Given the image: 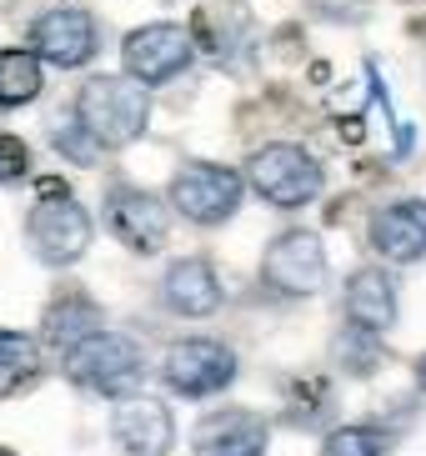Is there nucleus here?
<instances>
[{"mask_svg": "<svg viewBox=\"0 0 426 456\" xmlns=\"http://www.w3.org/2000/svg\"><path fill=\"white\" fill-rule=\"evenodd\" d=\"M0 456H11V452H0Z\"/></svg>", "mask_w": 426, "mask_h": 456, "instance_id": "nucleus-23", "label": "nucleus"}, {"mask_svg": "<svg viewBox=\"0 0 426 456\" xmlns=\"http://www.w3.org/2000/svg\"><path fill=\"white\" fill-rule=\"evenodd\" d=\"M40 376V346L26 331H0V396L30 387Z\"/></svg>", "mask_w": 426, "mask_h": 456, "instance_id": "nucleus-17", "label": "nucleus"}, {"mask_svg": "<svg viewBox=\"0 0 426 456\" xmlns=\"http://www.w3.org/2000/svg\"><path fill=\"white\" fill-rule=\"evenodd\" d=\"M120 61H126V76H135L141 86H160L191 66V36L181 26H171V20L141 26L126 36Z\"/></svg>", "mask_w": 426, "mask_h": 456, "instance_id": "nucleus-8", "label": "nucleus"}, {"mask_svg": "<svg viewBox=\"0 0 426 456\" xmlns=\"http://www.w3.org/2000/svg\"><path fill=\"white\" fill-rule=\"evenodd\" d=\"M61 362H66L70 381L95 391V396H126V391H135L141 376H146V351L135 346L131 336L106 331V326L91 331L86 341H76Z\"/></svg>", "mask_w": 426, "mask_h": 456, "instance_id": "nucleus-2", "label": "nucleus"}, {"mask_svg": "<svg viewBox=\"0 0 426 456\" xmlns=\"http://www.w3.org/2000/svg\"><path fill=\"white\" fill-rule=\"evenodd\" d=\"M372 251L381 261H416L426 256V201H397L372 216Z\"/></svg>", "mask_w": 426, "mask_h": 456, "instance_id": "nucleus-14", "label": "nucleus"}, {"mask_svg": "<svg viewBox=\"0 0 426 456\" xmlns=\"http://www.w3.org/2000/svg\"><path fill=\"white\" fill-rule=\"evenodd\" d=\"M55 146L66 151L70 161H95V151H101V146L91 141V131H86V126H80L76 116H70L66 126H55Z\"/></svg>", "mask_w": 426, "mask_h": 456, "instance_id": "nucleus-21", "label": "nucleus"}, {"mask_svg": "<svg viewBox=\"0 0 426 456\" xmlns=\"http://www.w3.org/2000/svg\"><path fill=\"white\" fill-rule=\"evenodd\" d=\"M111 436L126 456H166L171 452V411L156 396H126L111 416Z\"/></svg>", "mask_w": 426, "mask_h": 456, "instance_id": "nucleus-12", "label": "nucleus"}, {"mask_svg": "<svg viewBox=\"0 0 426 456\" xmlns=\"http://www.w3.org/2000/svg\"><path fill=\"white\" fill-rule=\"evenodd\" d=\"M106 221L135 256H156L171 236V211L141 186H116L106 196Z\"/></svg>", "mask_w": 426, "mask_h": 456, "instance_id": "nucleus-10", "label": "nucleus"}, {"mask_svg": "<svg viewBox=\"0 0 426 456\" xmlns=\"http://www.w3.org/2000/svg\"><path fill=\"white\" fill-rule=\"evenodd\" d=\"M271 431L266 421L246 406H226V411L201 416L196 436H191V452L196 456H266Z\"/></svg>", "mask_w": 426, "mask_h": 456, "instance_id": "nucleus-11", "label": "nucleus"}, {"mask_svg": "<svg viewBox=\"0 0 426 456\" xmlns=\"http://www.w3.org/2000/svg\"><path fill=\"white\" fill-rule=\"evenodd\" d=\"M30 175V151L20 135H5L0 131V186H11V181H26Z\"/></svg>", "mask_w": 426, "mask_h": 456, "instance_id": "nucleus-20", "label": "nucleus"}, {"mask_svg": "<svg viewBox=\"0 0 426 456\" xmlns=\"http://www.w3.org/2000/svg\"><path fill=\"white\" fill-rule=\"evenodd\" d=\"M101 326H106V322H101V306L86 301L80 291H66L51 311H45V341H51L61 356H66L76 341H86L91 331H101Z\"/></svg>", "mask_w": 426, "mask_h": 456, "instance_id": "nucleus-16", "label": "nucleus"}, {"mask_svg": "<svg viewBox=\"0 0 426 456\" xmlns=\"http://www.w3.org/2000/svg\"><path fill=\"white\" fill-rule=\"evenodd\" d=\"M40 95V55L36 51H0V110L26 106Z\"/></svg>", "mask_w": 426, "mask_h": 456, "instance_id": "nucleus-18", "label": "nucleus"}, {"mask_svg": "<svg viewBox=\"0 0 426 456\" xmlns=\"http://www.w3.org/2000/svg\"><path fill=\"white\" fill-rule=\"evenodd\" d=\"M45 201H36L30 211V246L45 266H76L80 256L91 251L95 221L80 201H70L61 181H45Z\"/></svg>", "mask_w": 426, "mask_h": 456, "instance_id": "nucleus-3", "label": "nucleus"}, {"mask_svg": "<svg viewBox=\"0 0 426 456\" xmlns=\"http://www.w3.org/2000/svg\"><path fill=\"white\" fill-rule=\"evenodd\" d=\"M95 45H101V30H95V20L86 11H76V5H55V11H45L36 26H30V51H36L40 61H51V66H61V70L86 66L95 55Z\"/></svg>", "mask_w": 426, "mask_h": 456, "instance_id": "nucleus-9", "label": "nucleus"}, {"mask_svg": "<svg viewBox=\"0 0 426 456\" xmlns=\"http://www.w3.org/2000/svg\"><path fill=\"white\" fill-rule=\"evenodd\" d=\"M160 376H166V387L176 396H216L221 387L236 381V351L211 341V336H186V341H176L166 351V362H160Z\"/></svg>", "mask_w": 426, "mask_h": 456, "instance_id": "nucleus-5", "label": "nucleus"}, {"mask_svg": "<svg viewBox=\"0 0 426 456\" xmlns=\"http://www.w3.org/2000/svg\"><path fill=\"white\" fill-rule=\"evenodd\" d=\"M246 181L261 201L281 206V211H296L321 196V161L307 146H291V141H276V146H261L246 166Z\"/></svg>", "mask_w": 426, "mask_h": 456, "instance_id": "nucleus-4", "label": "nucleus"}, {"mask_svg": "<svg viewBox=\"0 0 426 456\" xmlns=\"http://www.w3.org/2000/svg\"><path fill=\"white\" fill-rule=\"evenodd\" d=\"M397 322V281L381 266H366L347 281V326L381 336Z\"/></svg>", "mask_w": 426, "mask_h": 456, "instance_id": "nucleus-15", "label": "nucleus"}, {"mask_svg": "<svg viewBox=\"0 0 426 456\" xmlns=\"http://www.w3.org/2000/svg\"><path fill=\"white\" fill-rule=\"evenodd\" d=\"M76 121L91 131L101 151L131 146L151 121V95L135 76H95L76 95Z\"/></svg>", "mask_w": 426, "mask_h": 456, "instance_id": "nucleus-1", "label": "nucleus"}, {"mask_svg": "<svg viewBox=\"0 0 426 456\" xmlns=\"http://www.w3.org/2000/svg\"><path fill=\"white\" fill-rule=\"evenodd\" d=\"M321 456H387V436L376 427H336L321 442Z\"/></svg>", "mask_w": 426, "mask_h": 456, "instance_id": "nucleus-19", "label": "nucleus"}, {"mask_svg": "<svg viewBox=\"0 0 426 456\" xmlns=\"http://www.w3.org/2000/svg\"><path fill=\"white\" fill-rule=\"evenodd\" d=\"M261 281L276 296H311L326 281V251H321L316 231H286L276 236L261 261Z\"/></svg>", "mask_w": 426, "mask_h": 456, "instance_id": "nucleus-7", "label": "nucleus"}, {"mask_svg": "<svg viewBox=\"0 0 426 456\" xmlns=\"http://www.w3.org/2000/svg\"><path fill=\"white\" fill-rule=\"evenodd\" d=\"M416 387L426 391V356H422V362H416Z\"/></svg>", "mask_w": 426, "mask_h": 456, "instance_id": "nucleus-22", "label": "nucleus"}, {"mask_svg": "<svg viewBox=\"0 0 426 456\" xmlns=\"http://www.w3.org/2000/svg\"><path fill=\"white\" fill-rule=\"evenodd\" d=\"M171 206L186 216L191 226H221L241 206V175L211 161H191L171 181Z\"/></svg>", "mask_w": 426, "mask_h": 456, "instance_id": "nucleus-6", "label": "nucleus"}, {"mask_svg": "<svg viewBox=\"0 0 426 456\" xmlns=\"http://www.w3.org/2000/svg\"><path fill=\"white\" fill-rule=\"evenodd\" d=\"M221 276H216V266L206 261V256H186V261H171V271L160 276V301H166V311L171 316H211L216 306H221Z\"/></svg>", "mask_w": 426, "mask_h": 456, "instance_id": "nucleus-13", "label": "nucleus"}]
</instances>
